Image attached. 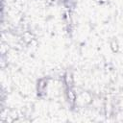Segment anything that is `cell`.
Listing matches in <instances>:
<instances>
[{
	"mask_svg": "<svg viewBox=\"0 0 123 123\" xmlns=\"http://www.w3.org/2000/svg\"><path fill=\"white\" fill-rule=\"evenodd\" d=\"M64 81H65V83H66V85H67L68 86H71L72 84H73V78H72L71 74L67 73V74L65 75V77H64Z\"/></svg>",
	"mask_w": 123,
	"mask_h": 123,
	"instance_id": "7a4b0ae2",
	"label": "cell"
},
{
	"mask_svg": "<svg viewBox=\"0 0 123 123\" xmlns=\"http://www.w3.org/2000/svg\"><path fill=\"white\" fill-rule=\"evenodd\" d=\"M46 87H47V80H45V79H41V80L38 82L37 91H38L39 93H43V92H45Z\"/></svg>",
	"mask_w": 123,
	"mask_h": 123,
	"instance_id": "6da1fadb",
	"label": "cell"
}]
</instances>
